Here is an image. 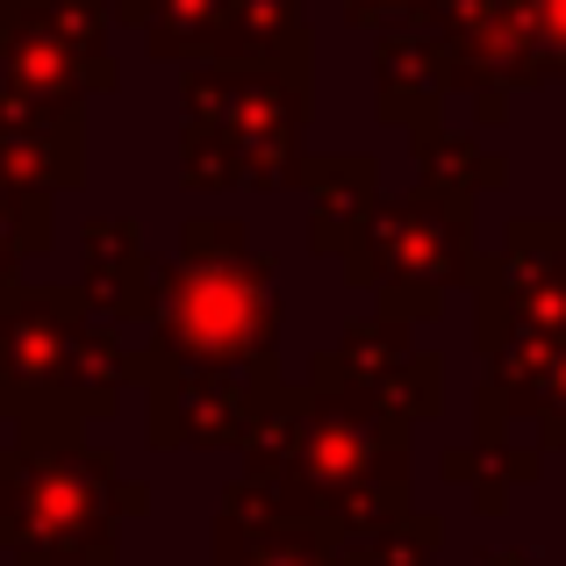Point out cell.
<instances>
[{
	"instance_id": "6da1fadb",
	"label": "cell",
	"mask_w": 566,
	"mask_h": 566,
	"mask_svg": "<svg viewBox=\"0 0 566 566\" xmlns=\"http://www.w3.org/2000/svg\"><path fill=\"white\" fill-rule=\"evenodd\" d=\"M251 566H316V559H294V553H273V559H251Z\"/></svg>"
}]
</instances>
